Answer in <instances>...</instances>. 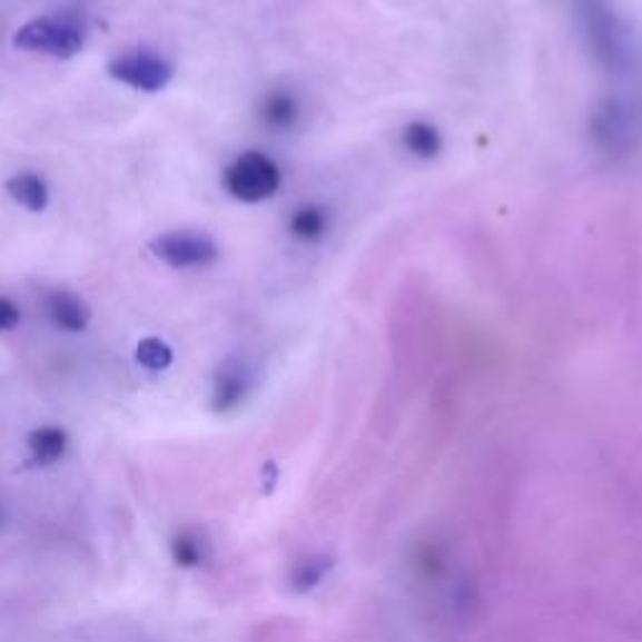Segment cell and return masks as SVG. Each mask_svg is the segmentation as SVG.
<instances>
[{"label": "cell", "instance_id": "10", "mask_svg": "<svg viewBox=\"0 0 642 642\" xmlns=\"http://www.w3.org/2000/svg\"><path fill=\"white\" fill-rule=\"evenodd\" d=\"M244 392H246V379H244V372L229 367L219 374V379H216V389H214V407L219 412H226L236 407L244 399Z\"/></svg>", "mask_w": 642, "mask_h": 642}, {"label": "cell", "instance_id": "7", "mask_svg": "<svg viewBox=\"0 0 642 642\" xmlns=\"http://www.w3.org/2000/svg\"><path fill=\"white\" fill-rule=\"evenodd\" d=\"M6 189L18 204L26 206L28 211H43L46 206H48L46 184L38 179L36 174H18V176H13V179L6 184Z\"/></svg>", "mask_w": 642, "mask_h": 642}, {"label": "cell", "instance_id": "6", "mask_svg": "<svg viewBox=\"0 0 642 642\" xmlns=\"http://www.w3.org/2000/svg\"><path fill=\"white\" fill-rule=\"evenodd\" d=\"M68 437L61 427H38L28 437V450L36 464H53L66 454Z\"/></svg>", "mask_w": 642, "mask_h": 642}, {"label": "cell", "instance_id": "5", "mask_svg": "<svg viewBox=\"0 0 642 642\" xmlns=\"http://www.w3.org/2000/svg\"><path fill=\"white\" fill-rule=\"evenodd\" d=\"M46 312L56 327L66 332H83L91 322V306L71 292H53L46 299Z\"/></svg>", "mask_w": 642, "mask_h": 642}, {"label": "cell", "instance_id": "12", "mask_svg": "<svg viewBox=\"0 0 642 642\" xmlns=\"http://www.w3.org/2000/svg\"><path fill=\"white\" fill-rule=\"evenodd\" d=\"M136 362L151 372H161V369L171 367L174 352L166 342L156 339V337H148L136 347Z\"/></svg>", "mask_w": 642, "mask_h": 642}, {"label": "cell", "instance_id": "13", "mask_svg": "<svg viewBox=\"0 0 642 642\" xmlns=\"http://www.w3.org/2000/svg\"><path fill=\"white\" fill-rule=\"evenodd\" d=\"M171 555L174 562L181 567H196L204 557V547H201V540L191 535V532H181V535H176L171 542Z\"/></svg>", "mask_w": 642, "mask_h": 642}, {"label": "cell", "instance_id": "8", "mask_svg": "<svg viewBox=\"0 0 642 642\" xmlns=\"http://www.w3.org/2000/svg\"><path fill=\"white\" fill-rule=\"evenodd\" d=\"M404 148L419 158H434L442 151V136L437 128L427 121H414L402 134Z\"/></svg>", "mask_w": 642, "mask_h": 642}, {"label": "cell", "instance_id": "2", "mask_svg": "<svg viewBox=\"0 0 642 642\" xmlns=\"http://www.w3.org/2000/svg\"><path fill=\"white\" fill-rule=\"evenodd\" d=\"M13 46L23 48V51H43L58 58H71L81 51L83 38L73 26L51 21V18H38V21L26 23L13 36Z\"/></svg>", "mask_w": 642, "mask_h": 642}, {"label": "cell", "instance_id": "4", "mask_svg": "<svg viewBox=\"0 0 642 642\" xmlns=\"http://www.w3.org/2000/svg\"><path fill=\"white\" fill-rule=\"evenodd\" d=\"M108 73H111L116 81H121L126 86L136 88V91H146V93L161 91V88L169 86L174 76L171 66L166 63L164 58H158L148 51H138V53L118 58V61H113L111 68H108Z\"/></svg>", "mask_w": 642, "mask_h": 642}, {"label": "cell", "instance_id": "11", "mask_svg": "<svg viewBox=\"0 0 642 642\" xmlns=\"http://www.w3.org/2000/svg\"><path fill=\"white\" fill-rule=\"evenodd\" d=\"M261 116L271 128H279L282 131V128H292L296 124V118H299V103H296L292 93H271L264 101Z\"/></svg>", "mask_w": 642, "mask_h": 642}, {"label": "cell", "instance_id": "1", "mask_svg": "<svg viewBox=\"0 0 642 642\" xmlns=\"http://www.w3.org/2000/svg\"><path fill=\"white\" fill-rule=\"evenodd\" d=\"M224 186L234 199L246 204H259L271 199L282 186V171L269 156L249 151L236 158L224 171Z\"/></svg>", "mask_w": 642, "mask_h": 642}, {"label": "cell", "instance_id": "15", "mask_svg": "<svg viewBox=\"0 0 642 642\" xmlns=\"http://www.w3.org/2000/svg\"><path fill=\"white\" fill-rule=\"evenodd\" d=\"M0 522H3V510H0Z\"/></svg>", "mask_w": 642, "mask_h": 642}, {"label": "cell", "instance_id": "9", "mask_svg": "<svg viewBox=\"0 0 642 642\" xmlns=\"http://www.w3.org/2000/svg\"><path fill=\"white\" fill-rule=\"evenodd\" d=\"M329 229V216L319 206H304L292 216V234L302 241L322 239Z\"/></svg>", "mask_w": 642, "mask_h": 642}, {"label": "cell", "instance_id": "3", "mask_svg": "<svg viewBox=\"0 0 642 642\" xmlns=\"http://www.w3.org/2000/svg\"><path fill=\"white\" fill-rule=\"evenodd\" d=\"M154 254L158 259H164L174 269H191V266H206L211 264L219 249L206 234H194V231H171L158 236L151 244Z\"/></svg>", "mask_w": 642, "mask_h": 642}, {"label": "cell", "instance_id": "14", "mask_svg": "<svg viewBox=\"0 0 642 642\" xmlns=\"http://www.w3.org/2000/svg\"><path fill=\"white\" fill-rule=\"evenodd\" d=\"M18 322H21V312L16 309V304L8 299H0V332L13 329Z\"/></svg>", "mask_w": 642, "mask_h": 642}]
</instances>
